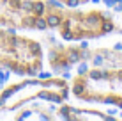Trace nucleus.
Here are the masks:
<instances>
[{
	"instance_id": "obj_2",
	"label": "nucleus",
	"mask_w": 122,
	"mask_h": 121,
	"mask_svg": "<svg viewBox=\"0 0 122 121\" xmlns=\"http://www.w3.org/2000/svg\"><path fill=\"white\" fill-rule=\"evenodd\" d=\"M71 94V84L64 77L34 75L7 82L0 89V119L11 116L30 103H64Z\"/></svg>"
},
{
	"instance_id": "obj_8",
	"label": "nucleus",
	"mask_w": 122,
	"mask_h": 121,
	"mask_svg": "<svg viewBox=\"0 0 122 121\" xmlns=\"http://www.w3.org/2000/svg\"><path fill=\"white\" fill-rule=\"evenodd\" d=\"M89 61L92 66H122V52L113 48H96L92 50Z\"/></svg>"
},
{
	"instance_id": "obj_6",
	"label": "nucleus",
	"mask_w": 122,
	"mask_h": 121,
	"mask_svg": "<svg viewBox=\"0 0 122 121\" xmlns=\"http://www.w3.org/2000/svg\"><path fill=\"white\" fill-rule=\"evenodd\" d=\"M92 50L87 46V41H69L67 45H53L48 48L44 57L53 73L69 71L74 64L89 62Z\"/></svg>"
},
{
	"instance_id": "obj_3",
	"label": "nucleus",
	"mask_w": 122,
	"mask_h": 121,
	"mask_svg": "<svg viewBox=\"0 0 122 121\" xmlns=\"http://www.w3.org/2000/svg\"><path fill=\"white\" fill-rule=\"evenodd\" d=\"M71 94L80 102L104 103L122 109V66H92L78 69Z\"/></svg>"
},
{
	"instance_id": "obj_9",
	"label": "nucleus",
	"mask_w": 122,
	"mask_h": 121,
	"mask_svg": "<svg viewBox=\"0 0 122 121\" xmlns=\"http://www.w3.org/2000/svg\"><path fill=\"white\" fill-rule=\"evenodd\" d=\"M55 2L62 4L66 7H80V6H85V4L92 2V0H55Z\"/></svg>"
},
{
	"instance_id": "obj_5",
	"label": "nucleus",
	"mask_w": 122,
	"mask_h": 121,
	"mask_svg": "<svg viewBox=\"0 0 122 121\" xmlns=\"http://www.w3.org/2000/svg\"><path fill=\"white\" fill-rule=\"evenodd\" d=\"M46 0H0V25L14 30H48Z\"/></svg>"
},
{
	"instance_id": "obj_7",
	"label": "nucleus",
	"mask_w": 122,
	"mask_h": 121,
	"mask_svg": "<svg viewBox=\"0 0 122 121\" xmlns=\"http://www.w3.org/2000/svg\"><path fill=\"white\" fill-rule=\"evenodd\" d=\"M55 112H57L58 118H62V119H117V116L104 114L103 110L78 109V107H73V105H66V102L60 103V107Z\"/></svg>"
},
{
	"instance_id": "obj_1",
	"label": "nucleus",
	"mask_w": 122,
	"mask_h": 121,
	"mask_svg": "<svg viewBox=\"0 0 122 121\" xmlns=\"http://www.w3.org/2000/svg\"><path fill=\"white\" fill-rule=\"evenodd\" d=\"M46 25L55 30L62 41H92L113 34L117 23L110 12L103 9L66 7L55 0H46Z\"/></svg>"
},
{
	"instance_id": "obj_4",
	"label": "nucleus",
	"mask_w": 122,
	"mask_h": 121,
	"mask_svg": "<svg viewBox=\"0 0 122 121\" xmlns=\"http://www.w3.org/2000/svg\"><path fill=\"white\" fill-rule=\"evenodd\" d=\"M0 69L18 77L43 73L44 48L41 41L0 25Z\"/></svg>"
}]
</instances>
